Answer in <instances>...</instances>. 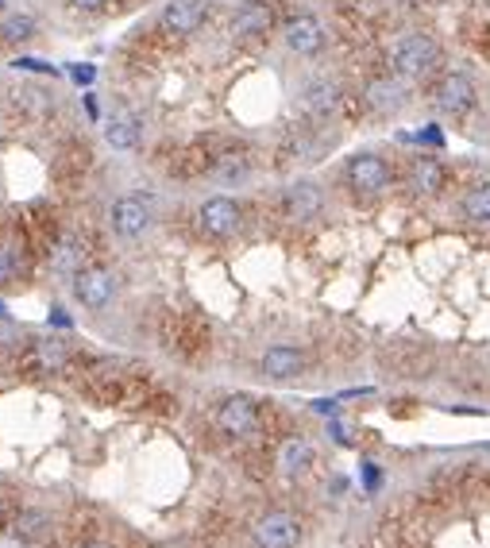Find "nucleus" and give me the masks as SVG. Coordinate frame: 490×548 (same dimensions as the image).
<instances>
[{
	"mask_svg": "<svg viewBox=\"0 0 490 548\" xmlns=\"http://www.w3.org/2000/svg\"><path fill=\"white\" fill-rule=\"evenodd\" d=\"M282 205H286V216H290V221H301V224L316 221L321 209H325V190L316 182H309V178H297L294 185H286Z\"/></svg>",
	"mask_w": 490,
	"mask_h": 548,
	"instance_id": "9b49d317",
	"label": "nucleus"
},
{
	"mask_svg": "<svg viewBox=\"0 0 490 548\" xmlns=\"http://www.w3.org/2000/svg\"><path fill=\"white\" fill-rule=\"evenodd\" d=\"M344 175H348L352 190L363 194V197H374V194H382L386 185H391V166H386V158L382 155H371V151L352 155Z\"/></svg>",
	"mask_w": 490,
	"mask_h": 548,
	"instance_id": "7ed1b4c3",
	"label": "nucleus"
},
{
	"mask_svg": "<svg viewBox=\"0 0 490 548\" xmlns=\"http://www.w3.org/2000/svg\"><path fill=\"white\" fill-rule=\"evenodd\" d=\"M139 136H143V124H139V117H132V112H117L105 128L108 147H117V151H136Z\"/></svg>",
	"mask_w": 490,
	"mask_h": 548,
	"instance_id": "a211bd4d",
	"label": "nucleus"
},
{
	"mask_svg": "<svg viewBox=\"0 0 490 548\" xmlns=\"http://www.w3.org/2000/svg\"><path fill=\"white\" fill-rule=\"evenodd\" d=\"M39 32L35 16H27V12H8L5 20H0V35H5L8 43H27Z\"/></svg>",
	"mask_w": 490,
	"mask_h": 548,
	"instance_id": "5701e85b",
	"label": "nucleus"
},
{
	"mask_svg": "<svg viewBox=\"0 0 490 548\" xmlns=\"http://www.w3.org/2000/svg\"><path fill=\"white\" fill-rule=\"evenodd\" d=\"M367 105L374 112H394L401 105V78H379L367 85Z\"/></svg>",
	"mask_w": 490,
	"mask_h": 548,
	"instance_id": "6ab92c4d",
	"label": "nucleus"
},
{
	"mask_svg": "<svg viewBox=\"0 0 490 548\" xmlns=\"http://www.w3.org/2000/svg\"><path fill=\"white\" fill-rule=\"evenodd\" d=\"M410 185H413V194H421V197H432V194H440L444 190V163L440 158H417L413 170H410Z\"/></svg>",
	"mask_w": 490,
	"mask_h": 548,
	"instance_id": "f3484780",
	"label": "nucleus"
},
{
	"mask_svg": "<svg viewBox=\"0 0 490 548\" xmlns=\"http://www.w3.org/2000/svg\"><path fill=\"white\" fill-rule=\"evenodd\" d=\"M70 78H74L78 85H90V81L97 78V70H93V66H74V70H70Z\"/></svg>",
	"mask_w": 490,
	"mask_h": 548,
	"instance_id": "bb28decb",
	"label": "nucleus"
},
{
	"mask_svg": "<svg viewBox=\"0 0 490 548\" xmlns=\"http://www.w3.org/2000/svg\"><path fill=\"white\" fill-rule=\"evenodd\" d=\"M70 5H74L78 12H93V8H100V5H105V0H70Z\"/></svg>",
	"mask_w": 490,
	"mask_h": 548,
	"instance_id": "c756f323",
	"label": "nucleus"
},
{
	"mask_svg": "<svg viewBox=\"0 0 490 548\" xmlns=\"http://www.w3.org/2000/svg\"><path fill=\"white\" fill-rule=\"evenodd\" d=\"M437 59H440V47H437V39L432 35H406L394 47V54H391V66H394V78H401V81H417V78H425L432 66H437Z\"/></svg>",
	"mask_w": 490,
	"mask_h": 548,
	"instance_id": "f257e3e1",
	"label": "nucleus"
},
{
	"mask_svg": "<svg viewBox=\"0 0 490 548\" xmlns=\"http://www.w3.org/2000/svg\"><path fill=\"white\" fill-rule=\"evenodd\" d=\"M51 267L54 270H81V240L78 236H62L51 248Z\"/></svg>",
	"mask_w": 490,
	"mask_h": 548,
	"instance_id": "4be33fe9",
	"label": "nucleus"
},
{
	"mask_svg": "<svg viewBox=\"0 0 490 548\" xmlns=\"http://www.w3.org/2000/svg\"><path fill=\"white\" fill-rule=\"evenodd\" d=\"M5 5H8V0H0V8H5Z\"/></svg>",
	"mask_w": 490,
	"mask_h": 548,
	"instance_id": "473e14b6",
	"label": "nucleus"
},
{
	"mask_svg": "<svg viewBox=\"0 0 490 548\" xmlns=\"http://www.w3.org/2000/svg\"><path fill=\"white\" fill-rule=\"evenodd\" d=\"M259 367H263L267 379L290 383L306 371V352L294 348V344H270V348L263 352V359H259Z\"/></svg>",
	"mask_w": 490,
	"mask_h": 548,
	"instance_id": "f8f14e48",
	"label": "nucleus"
},
{
	"mask_svg": "<svg viewBox=\"0 0 490 548\" xmlns=\"http://www.w3.org/2000/svg\"><path fill=\"white\" fill-rule=\"evenodd\" d=\"M459 209H464V216H467L471 224H490V185H479V190H471Z\"/></svg>",
	"mask_w": 490,
	"mask_h": 548,
	"instance_id": "b1692460",
	"label": "nucleus"
},
{
	"mask_svg": "<svg viewBox=\"0 0 490 548\" xmlns=\"http://www.w3.org/2000/svg\"><path fill=\"white\" fill-rule=\"evenodd\" d=\"M74 298L81 301L85 309H108L112 298H117V274L105 270V267H81L74 270Z\"/></svg>",
	"mask_w": 490,
	"mask_h": 548,
	"instance_id": "f03ea898",
	"label": "nucleus"
},
{
	"mask_svg": "<svg viewBox=\"0 0 490 548\" xmlns=\"http://www.w3.org/2000/svg\"><path fill=\"white\" fill-rule=\"evenodd\" d=\"M51 313H54V317H51V321H54V325H59V328H70V317H66L62 309H51Z\"/></svg>",
	"mask_w": 490,
	"mask_h": 548,
	"instance_id": "7c9ffc66",
	"label": "nucleus"
},
{
	"mask_svg": "<svg viewBox=\"0 0 490 548\" xmlns=\"http://www.w3.org/2000/svg\"><path fill=\"white\" fill-rule=\"evenodd\" d=\"M47 529H51V517L42 510H20L16 522L8 525V533L16 541H39V537H47Z\"/></svg>",
	"mask_w": 490,
	"mask_h": 548,
	"instance_id": "412c9836",
	"label": "nucleus"
},
{
	"mask_svg": "<svg viewBox=\"0 0 490 548\" xmlns=\"http://www.w3.org/2000/svg\"><path fill=\"white\" fill-rule=\"evenodd\" d=\"M197 221H201V232L212 236V240H228V236H236L240 232V221H243V213L232 197H209L205 205L197 209Z\"/></svg>",
	"mask_w": 490,
	"mask_h": 548,
	"instance_id": "39448f33",
	"label": "nucleus"
},
{
	"mask_svg": "<svg viewBox=\"0 0 490 548\" xmlns=\"http://www.w3.org/2000/svg\"><path fill=\"white\" fill-rule=\"evenodd\" d=\"M12 522H16V502H12V498H0V529L12 525Z\"/></svg>",
	"mask_w": 490,
	"mask_h": 548,
	"instance_id": "a878e982",
	"label": "nucleus"
},
{
	"mask_svg": "<svg viewBox=\"0 0 490 548\" xmlns=\"http://www.w3.org/2000/svg\"><path fill=\"white\" fill-rule=\"evenodd\" d=\"M251 175V158L243 155V151H228V155H221L212 163V178L216 182H224V185H236V182H243Z\"/></svg>",
	"mask_w": 490,
	"mask_h": 548,
	"instance_id": "aec40b11",
	"label": "nucleus"
},
{
	"mask_svg": "<svg viewBox=\"0 0 490 548\" xmlns=\"http://www.w3.org/2000/svg\"><path fill=\"white\" fill-rule=\"evenodd\" d=\"M251 533H255L259 548H297L301 544V522L294 514H286V510L259 517Z\"/></svg>",
	"mask_w": 490,
	"mask_h": 548,
	"instance_id": "0eeeda50",
	"label": "nucleus"
},
{
	"mask_svg": "<svg viewBox=\"0 0 490 548\" xmlns=\"http://www.w3.org/2000/svg\"><path fill=\"white\" fill-rule=\"evenodd\" d=\"M16 70H39V74H54V66L39 62V59H16Z\"/></svg>",
	"mask_w": 490,
	"mask_h": 548,
	"instance_id": "cd10ccee",
	"label": "nucleus"
},
{
	"mask_svg": "<svg viewBox=\"0 0 490 548\" xmlns=\"http://www.w3.org/2000/svg\"><path fill=\"white\" fill-rule=\"evenodd\" d=\"M205 12H209V0H170L163 8V16H158V24L170 35H193L205 24Z\"/></svg>",
	"mask_w": 490,
	"mask_h": 548,
	"instance_id": "ddd939ff",
	"label": "nucleus"
},
{
	"mask_svg": "<svg viewBox=\"0 0 490 548\" xmlns=\"http://www.w3.org/2000/svg\"><path fill=\"white\" fill-rule=\"evenodd\" d=\"M282 39H286V47H290L294 54L313 59V54H321V47H325V24L316 16H309V12H301V16H294L290 24L282 27Z\"/></svg>",
	"mask_w": 490,
	"mask_h": 548,
	"instance_id": "9d476101",
	"label": "nucleus"
},
{
	"mask_svg": "<svg viewBox=\"0 0 490 548\" xmlns=\"http://www.w3.org/2000/svg\"><path fill=\"white\" fill-rule=\"evenodd\" d=\"M301 105H306L313 117H333V112H340L344 105V93H340V85L336 81H309L306 85V93H301Z\"/></svg>",
	"mask_w": 490,
	"mask_h": 548,
	"instance_id": "4468645a",
	"label": "nucleus"
},
{
	"mask_svg": "<svg viewBox=\"0 0 490 548\" xmlns=\"http://www.w3.org/2000/svg\"><path fill=\"white\" fill-rule=\"evenodd\" d=\"M417 139H425V143H437V147H444V132H440L437 124H429V128H425V132L417 136Z\"/></svg>",
	"mask_w": 490,
	"mask_h": 548,
	"instance_id": "c85d7f7f",
	"label": "nucleus"
},
{
	"mask_svg": "<svg viewBox=\"0 0 490 548\" xmlns=\"http://www.w3.org/2000/svg\"><path fill=\"white\" fill-rule=\"evenodd\" d=\"M313 459H316V449L306 440V437H290L278 449V471L282 475H306L313 468Z\"/></svg>",
	"mask_w": 490,
	"mask_h": 548,
	"instance_id": "dca6fc26",
	"label": "nucleus"
},
{
	"mask_svg": "<svg viewBox=\"0 0 490 548\" xmlns=\"http://www.w3.org/2000/svg\"><path fill=\"white\" fill-rule=\"evenodd\" d=\"M112 232L120 240H143L151 232V205L143 197H117L112 201Z\"/></svg>",
	"mask_w": 490,
	"mask_h": 548,
	"instance_id": "20e7f679",
	"label": "nucleus"
},
{
	"mask_svg": "<svg viewBox=\"0 0 490 548\" xmlns=\"http://www.w3.org/2000/svg\"><path fill=\"white\" fill-rule=\"evenodd\" d=\"M216 429H221L224 437H232V440L251 437V432L259 429V406L251 398H243V394L221 402V410H216Z\"/></svg>",
	"mask_w": 490,
	"mask_h": 548,
	"instance_id": "6e6552de",
	"label": "nucleus"
},
{
	"mask_svg": "<svg viewBox=\"0 0 490 548\" xmlns=\"http://www.w3.org/2000/svg\"><path fill=\"white\" fill-rule=\"evenodd\" d=\"M81 548H112V544H105V541H85Z\"/></svg>",
	"mask_w": 490,
	"mask_h": 548,
	"instance_id": "2f4dec72",
	"label": "nucleus"
},
{
	"mask_svg": "<svg viewBox=\"0 0 490 548\" xmlns=\"http://www.w3.org/2000/svg\"><path fill=\"white\" fill-rule=\"evenodd\" d=\"M0 313H5V306H0Z\"/></svg>",
	"mask_w": 490,
	"mask_h": 548,
	"instance_id": "72a5a7b5",
	"label": "nucleus"
},
{
	"mask_svg": "<svg viewBox=\"0 0 490 548\" xmlns=\"http://www.w3.org/2000/svg\"><path fill=\"white\" fill-rule=\"evenodd\" d=\"M70 364V348L59 336H39L27 344V352L20 355V367L32 374H59Z\"/></svg>",
	"mask_w": 490,
	"mask_h": 548,
	"instance_id": "1a4fd4ad",
	"label": "nucleus"
},
{
	"mask_svg": "<svg viewBox=\"0 0 490 548\" xmlns=\"http://www.w3.org/2000/svg\"><path fill=\"white\" fill-rule=\"evenodd\" d=\"M267 32H270V5H263V0H248L232 20V35L236 39H259Z\"/></svg>",
	"mask_w": 490,
	"mask_h": 548,
	"instance_id": "2eb2a0df",
	"label": "nucleus"
},
{
	"mask_svg": "<svg viewBox=\"0 0 490 548\" xmlns=\"http://www.w3.org/2000/svg\"><path fill=\"white\" fill-rule=\"evenodd\" d=\"M432 105L440 112H448V117H464V112L475 109V81L467 74H459V70H452V74H444L432 85Z\"/></svg>",
	"mask_w": 490,
	"mask_h": 548,
	"instance_id": "423d86ee",
	"label": "nucleus"
},
{
	"mask_svg": "<svg viewBox=\"0 0 490 548\" xmlns=\"http://www.w3.org/2000/svg\"><path fill=\"white\" fill-rule=\"evenodd\" d=\"M12 279H16V255H12V248L0 243V286H8Z\"/></svg>",
	"mask_w": 490,
	"mask_h": 548,
	"instance_id": "393cba45",
	"label": "nucleus"
}]
</instances>
